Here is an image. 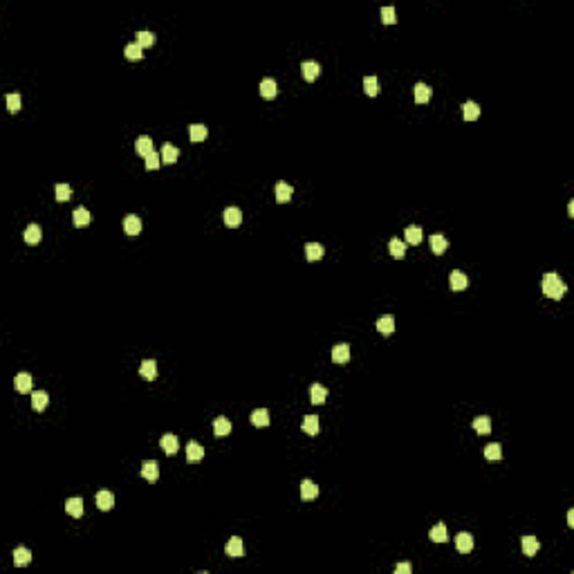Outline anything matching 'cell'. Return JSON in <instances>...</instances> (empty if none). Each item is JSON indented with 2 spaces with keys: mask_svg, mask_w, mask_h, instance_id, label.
Here are the masks:
<instances>
[{
  "mask_svg": "<svg viewBox=\"0 0 574 574\" xmlns=\"http://www.w3.org/2000/svg\"><path fill=\"white\" fill-rule=\"evenodd\" d=\"M565 283L561 280L559 274H554V272H549V274L543 276V294L547 296V299H554V301H559L561 296L565 294Z\"/></svg>",
  "mask_w": 574,
  "mask_h": 574,
  "instance_id": "6da1fadb",
  "label": "cell"
},
{
  "mask_svg": "<svg viewBox=\"0 0 574 574\" xmlns=\"http://www.w3.org/2000/svg\"><path fill=\"white\" fill-rule=\"evenodd\" d=\"M159 447L164 449L166 455H175L178 449H180V442H178V437H175L173 433H166V435H162V440H159Z\"/></svg>",
  "mask_w": 574,
  "mask_h": 574,
  "instance_id": "7a4b0ae2",
  "label": "cell"
},
{
  "mask_svg": "<svg viewBox=\"0 0 574 574\" xmlns=\"http://www.w3.org/2000/svg\"><path fill=\"white\" fill-rule=\"evenodd\" d=\"M242 222V211H240L238 207H227L224 209V224L227 227H238V224Z\"/></svg>",
  "mask_w": 574,
  "mask_h": 574,
  "instance_id": "3957f363",
  "label": "cell"
},
{
  "mask_svg": "<svg viewBox=\"0 0 574 574\" xmlns=\"http://www.w3.org/2000/svg\"><path fill=\"white\" fill-rule=\"evenodd\" d=\"M142 478L148 480V483H155L159 478V467L155 460H146V462L142 464Z\"/></svg>",
  "mask_w": 574,
  "mask_h": 574,
  "instance_id": "277c9868",
  "label": "cell"
},
{
  "mask_svg": "<svg viewBox=\"0 0 574 574\" xmlns=\"http://www.w3.org/2000/svg\"><path fill=\"white\" fill-rule=\"evenodd\" d=\"M455 547H457V552L469 554L473 549V536L471 534H467V532H460L455 536Z\"/></svg>",
  "mask_w": 574,
  "mask_h": 574,
  "instance_id": "5b68a950",
  "label": "cell"
},
{
  "mask_svg": "<svg viewBox=\"0 0 574 574\" xmlns=\"http://www.w3.org/2000/svg\"><path fill=\"white\" fill-rule=\"evenodd\" d=\"M123 231H126L128 236H137L139 231H142V220H139V215H126V218H123Z\"/></svg>",
  "mask_w": 574,
  "mask_h": 574,
  "instance_id": "8992f818",
  "label": "cell"
},
{
  "mask_svg": "<svg viewBox=\"0 0 574 574\" xmlns=\"http://www.w3.org/2000/svg\"><path fill=\"white\" fill-rule=\"evenodd\" d=\"M14 388L18 393H30L31 391V375L30 372H18L14 377Z\"/></svg>",
  "mask_w": 574,
  "mask_h": 574,
  "instance_id": "52a82bcc",
  "label": "cell"
},
{
  "mask_svg": "<svg viewBox=\"0 0 574 574\" xmlns=\"http://www.w3.org/2000/svg\"><path fill=\"white\" fill-rule=\"evenodd\" d=\"M224 552H227V556H231V559H240V556H242V539H238V536L229 539V543L224 545Z\"/></svg>",
  "mask_w": 574,
  "mask_h": 574,
  "instance_id": "ba28073f",
  "label": "cell"
},
{
  "mask_svg": "<svg viewBox=\"0 0 574 574\" xmlns=\"http://www.w3.org/2000/svg\"><path fill=\"white\" fill-rule=\"evenodd\" d=\"M332 361H334V363H348V361H350V346L341 343V346L332 348Z\"/></svg>",
  "mask_w": 574,
  "mask_h": 574,
  "instance_id": "9c48e42d",
  "label": "cell"
},
{
  "mask_svg": "<svg viewBox=\"0 0 574 574\" xmlns=\"http://www.w3.org/2000/svg\"><path fill=\"white\" fill-rule=\"evenodd\" d=\"M469 287V278H467V274H462L460 270H455L451 274V290L453 292H462V290H467Z\"/></svg>",
  "mask_w": 574,
  "mask_h": 574,
  "instance_id": "30bf717a",
  "label": "cell"
},
{
  "mask_svg": "<svg viewBox=\"0 0 574 574\" xmlns=\"http://www.w3.org/2000/svg\"><path fill=\"white\" fill-rule=\"evenodd\" d=\"M301 74H303L305 81H314L319 76V63L314 61H303L301 63Z\"/></svg>",
  "mask_w": 574,
  "mask_h": 574,
  "instance_id": "8fae6325",
  "label": "cell"
},
{
  "mask_svg": "<svg viewBox=\"0 0 574 574\" xmlns=\"http://www.w3.org/2000/svg\"><path fill=\"white\" fill-rule=\"evenodd\" d=\"M323 254H325L323 244H319V242H307V244H305V258L310 260V263L323 258Z\"/></svg>",
  "mask_w": 574,
  "mask_h": 574,
  "instance_id": "7c38bea8",
  "label": "cell"
},
{
  "mask_svg": "<svg viewBox=\"0 0 574 574\" xmlns=\"http://www.w3.org/2000/svg\"><path fill=\"white\" fill-rule=\"evenodd\" d=\"M292 193H294L292 184H287V182H278V184H276V200H278L280 204L290 202V200H292Z\"/></svg>",
  "mask_w": 574,
  "mask_h": 574,
  "instance_id": "4fadbf2b",
  "label": "cell"
},
{
  "mask_svg": "<svg viewBox=\"0 0 574 574\" xmlns=\"http://www.w3.org/2000/svg\"><path fill=\"white\" fill-rule=\"evenodd\" d=\"M97 507L101 509V512H108V509L115 507V496H112V491H99L97 493Z\"/></svg>",
  "mask_w": 574,
  "mask_h": 574,
  "instance_id": "5bb4252c",
  "label": "cell"
},
{
  "mask_svg": "<svg viewBox=\"0 0 574 574\" xmlns=\"http://www.w3.org/2000/svg\"><path fill=\"white\" fill-rule=\"evenodd\" d=\"M139 375H142L146 381H152L155 377H157V363H155L152 359H146L142 366H139Z\"/></svg>",
  "mask_w": 574,
  "mask_h": 574,
  "instance_id": "9a60e30c",
  "label": "cell"
},
{
  "mask_svg": "<svg viewBox=\"0 0 574 574\" xmlns=\"http://www.w3.org/2000/svg\"><path fill=\"white\" fill-rule=\"evenodd\" d=\"M202 457H204L202 444H198V442H188L186 444V460L188 462H200Z\"/></svg>",
  "mask_w": 574,
  "mask_h": 574,
  "instance_id": "2e32d148",
  "label": "cell"
},
{
  "mask_svg": "<svg viewBox=\"0 0 574 574\" xmlns=\"http://www.w3.org/2000/svg\"><path fill=\"white\" fill-rule=\"evenodd\" d=\"M520 547H523L525 556H534V554L541 549V543H539L536 536H525V539L520 541Z\"/></svg>",
  "mask_w": 574,
  "mask_h": 574,
  "instance_id": "e0dca14e",
  "label": "cell"
},
{
  "mask_svg": "<svg viewBox=\"0 0 574 574\" xmlns=\"http://www.w3.org/2000/svg\"><path fill=\"white\" fill-rule=\"evenodd\" d=\"M375 325L381 334H393V332H395V319H393L391 314H384L381 319H377Z\"/></svg>",
  "mask_w": 574,
  "mask_h": 574,
  "instance_id": "ac0fdd59",
  "label": "cell"
},
{
  "mask_svg": "<svg viewBox=\"0 0 574 574\" xmlns=\"http://www.w3.org/2000/svg\"><path fill=\"white\" fill-rule=\"evenodd\" d=\"M135 151H137V155H142V157L151 155V152H152V139L148 137V135H142V137H137V142H135Z\"/></svg>",
  "mask_w": 574,
  "mask_h": 574,
  "instance_id": "d6986e66",
  "label": "cell"
},
{
  "mask_svg": "<svg viewBox=\"0 0 574 574\" xmlns=\"http://www.w3.org/2000/svg\"><path fill=\"white\" fill-rule=\"evenodd\" d=\"M47 401H50V395H47L45 391H36L34 395H31V408H34L36 413H41V411H45Z\"/></svg>",
  "mask_w": 574,
  "mask_h": 574,
  "instance_id": "ffe728a7",
  "label": "cell"
},
{
  "mask_svg": "<svg viewBox=\"0 0 574 574\" xmlns=\"http://www.w3.org/2000/svg\"><path fill=\"white\" fill-rule=\"evenodd\" d=\"M413 94H415V101L417 103H426L428 99H431L433 90L426 86V83H415V88H413Z\"/></svg>",
  "mask_w": 574,
  "mask_h": 574,
  "instance_id": "44dd1931",
  "label": "cell"
},
{
  "mask_svg": "<svg viewBox=\"0 0 574 574\" xmlns=\"http://www.w3.org/2000/svg\"><path fill=\"white\" fill-rule=\"evenodd\" d=\"M310 399L314 406H319V404H323L325 399H328V388L321 386V384H314V386L310 388Z\"/></svg>",
  "mask_w": 574,
  "mask_h": 574,
  "instance_id": "7402d4cb",
  "label": "cell"
},
{
  "mask_svg": "<svg viewBox=\"0 0 574 574\" xmlns=\"http://www.w3.org/2000/svg\"><path fill=\"white\" fill-rule=\"evenodd\" d=\"M447 247H449V240L444 238L442 234H435V236H431V251H433V254L442 256L444 251H447Z\"/></svg>",
  "mask_w": 574,
  "mask_h": 574,
  "instance_id": "603a6c76",
  "label": "cell"
},
{
  "mask_svg": "<svg viewBox=\"0 0 574 574\" xmlns=\"http://www.w3.org/2000/svg\"><path fill=\"white\" fill-rule=\"evenodd\" d=\"M319 496V487H316L312 480H303L301 483V498L303 500H312Z\"/></svg>",
  "mask_w": 574,
  "mask_h": 574,
  "instance_id": "cb8c5ba5",
  "label": "cell"
},
{
  "mask_svg": "<svg viewBox=\"0 0 574 574\" xmlns=\"http://www.w3.org/2000/svg\"><path fill=\"white\" fill-rule=\"evenodd\" d=\"M65 512L70 514V516H74V518H81L83 516V500L76 496V498H70L65 503Z\"/></svg>",
  "mask_w": 574,
  "mask_h": 574,
  "instance_id": "d4e9b609",
  "label": "cell"
},
{
  "mask_svg": "<svg viewBox=\"0 0 574 574\" xmlns=\"http://www.w3.org/2000/svg\"><path fill=\"white\" fill-rule=\"evenodd\" d=\"M276 92H278V86H276L274 79H263V81H260V94H263L265 99H274Z\"/></svg>",
  "mask_w": 574,
  "mask_h": 574,
  "instance_id": "484cf974",
  "label": "cell"
},
{
  "mask_svg": "<svg viewBox=\"0 0 574 574\" xmlns=\"http://www.w3.org/2000/svg\"><path fill=\"white\" fill-rule=\"evenodd\" d=\"M301 428H303L307 435H316V433H319V417L316 415H305L303 422H301Z\"/></svg>",
  "mask_w": 574,
  "mask_h": 574,
  "instance_id": "4316f807",
  "label": "cell"
},
{
  "mask_svg": "<svg viewBox=\"0 0 574 574\" xmlns=\"http://www.w3.org/2000/svg\"><path fill=\"white\" fill-rule=\"evenodd\" d=\"M270 411L267 408H258V411L251 413V424L254 426H270Z\"/></svg>",
  "mask_w": 574,
  "mask_h": 574,
  "instance_id": "83f0119b",
  "label": "cell"
},
{
  "mask_svg": "<svg viewBox=\"0 0 574 574\" xmlns=\"http://www.w3.org/2000/svg\"><path fill=\"white\" fill-rule=\"evenodd\" d=\"M213 433L218 437H224L231 433V422H229L227 417H215L213 420Z\"/></svg>",
  "mask_w": 574,
  "mask_h": 574,
  "instance_id": "f1b7e54d",
  "label": "cell"
},
{
  "mask_svg": "<svg viewBox=\"0 0 574 574\" xmlns=\"http://www.w3.org/2000/svg\"><path fill=\"white\" fill-rule=\"evenodd\" d=\"M363 90H366L368 97H377L381 90L379 79H377V76H366V79H363Z\"/></svg>",
  "mask_w": 574,
  "mask_h": 574,
  "instance_id": "f546056e",
  "label": "cell"
},
{
  "mask_svg": "<svg viewBox=\"0 0 574 574\" xmlns=\"http://www.w3.org/2000/svg\"><path fill=\"white\" fill-rule=\"evenodd\" d=\"M428 536H431L433 543H444V541H449V534H447V525L444 523H437L435 527L428 532Z\"/></svg>",
  "mask_w": 574,
  "mask_h": 574,
  "instance_id": "4dcf8cb0",
  "label": "cell"
},
{
  "mask_svg": "<svg viewBox=\"0 0 574 574\" xmlns=\"http://www.w3.org/2000/svg\"><path fill=\"white\" fill-rule=\"evenodd\" d=\"M462 115L467 121H476L478 117H480V106H478L476 101H467L462 103Z\"/></svg>",
  "mask_w": 574,
  "mask_h": 574,
  "instance_id": "1f68e13d",
  "label": "cell"
},
{
  "mask_svg": "<svg viewBox=\"0 0 574 574\" xmlns=\"http://www.w3.org/2000/svg\"><path fill=\"white\" fill-rule=\"evenodd\" d=\"M178 157H180L178 148H175L173 144H164L162 146V162L164 164H173V162H178Z\"/></svg>",
  "mask_w": 574,
  "mask_h": 574,
  "instance_id": "d6a6232c",
  "label": "cell"
},
{
  "mask_svg": "<svg viewBox=\"0 0 574 574\" xmlns=\"http://www.w3.org/2000/svg\"><path fill=\"white\" fill-rule=\"evenodd\" d=\"M43 238V231L38 224H30V227L25 229V242L27 244H36V242H41Z\"/></svg>",
  "mask_w": 574,
  "mask_h": 574,
  "instance_id": "836d02e7",
  "label": "cell"
},
{
  "mask_svg": "<svg viewBox=\"0 0 574 574\" xmlns=\"http://www.w3.org/2000/svg\"><path fill=\"white\" fill-rule=\"evenodd\" d=\"M404 236H406V242L408 244H420V242H422V227L411 224V227H406Z\"/></svg>",
  "mask_w": 574,
  "mask_h": 574,
  "instance_id": "e575fe53",
  "label": "cell"
},
{
  "mask_svg": "<svg viewBox=\"0 0 574 574\" xmlns=\"http://www.w3.org/2000/svg\"><path fill=\"white\" fill-rule=\"evenodd\" d=\"M188 135H191V142H204L207 139V135H209V130H207V126H202V123H193V126L188 128Z\"/></svg>",
  "mask_w": 574,
  "mask_h": 574,
  "instance_id": "d590c367",
  "label": "cell"
},
{
  "mask_svg": "<svg viewBox=\"0 0 574 574\" xmlns=\"http://www.w3.org/2000/svg\"><path fill=\"white\" fill-rule=\"evenodd\" d=\"M92 222V213L88 211L86 207H79L74 211V224L76 227H86V224H90Z\"/></svg>",
  "mask_w": 574,
  "mask_h": 574,
  "instance_id": "8d00e7d4",
  "label": "cell"
},
{
  "mask_svg": "<svg viewBox=\"0 0 574 574\" xmlns=\"http://www.w3.org/2000/svg\"><path fill=\"white\" fill-rule=\"evenodd\" d=\"M388 251H391L393 258H404V254H406V244L401 242L399 238H393L391 242H388Z\"/></svg>",
  "mask_w": 574,
  "mask_h": 574,
  "instance_id": "74e56055",
  "label": "cell"
},
{
  "mask_svg": "<svg viewBox=\"0 0 574 574\" xmlns=\"http://www.w3.org/2000/svg\"><path fill=\"white\" fill-rule=\"evenodd\" d=\"M473 428H476V433H480V435H487V433H491V420H489L487 415L476 417V420H473Z\"/></svg>",
  "mask_w": 574,
  "mask_h": 574,
  "instance_id": "f35d334b",
  "label": "cell"
},
{
  "mask_svg": "<svg viewBox=\"0 0 574 574\" xmlns=\"http://www.w3.org/2000/svg\"><path fill=\"white\" fill-rule=\"evenodd\" d=\"M123 54H126L128 61H139L144 56V50L137 45V43H128L126 47H123Z\"/></svg>",
  "mask_w": 574,
  "mask_h": 574,
  "instance_id": "ab89813d",
  "label": "cell"
},
{
  "mask_svg": "<svg viewBox=\"0 0 574 574\" xmlns=\"http://www.w3.org/2000/svg\"><path fill=\"white\" fill-rule=\"evenodd\" d=\"M31 561V552L27 547H16L14 549V563L16 565H27Z\"/></svg>",
  "mask_w": 574,
  "mask_h": 574,
  "instance_id": "60d3db41",
  "label": "cell"
},
{
  "mask_svg": "<svg viewBox=\"0 0 574 574\" xmlns=\"http://www.w3.org/2000/svg\"><path fill=\"white\" fill-rule=\"evenodd\" d=\"M135 36H137V45L142 47V50L144 47H151L152 43H155V34H152V31H144L142 30V31H137Z\"/></svg>",
  "mask_w": 574,
  "mask_h": 574,
  "instance_id": "b9f144b4",
  "label": "cell"
},
{
  "mask_svg": "<svg viewBox=\"0 0 574 574\" xmlns=\"http://www.w3.org/2000/svg\"><path fill=\"white\" fill-rule=\"evenodd\" d=\"M56 200L59 202H67V200L72 198V186L70 184H56Z\"/></svg>",
  "mask_w": 574,
  "mask_h": 574,
  "instance_id": "7bdbcfd3",
  "label": "cell"
},
{
  "mask_svg": "<svg viewBox=\"0 0 574 574\" xmlns=\"http://www.w3.org/2000/svg\"><path fill=\"white\" fill-rule=\"evenodd\" d=\"M23 106V99L18 92H11V94H7V108H9V112H18Z\"/></svg>",
  "mask_w": 574,
  "mask_h": 574,
  "instance_id": "ee69618b",
  "label": "cell"
},
{
  "mask_svg": "<svg viewBox=\"0 0 574 574\" xmlns=\"http://www.w3.org/2000/svg\"><path fill=\"white\" fill-rule=\"evenodd\" d=\"M484 457L487 460H500L503 457V449H500V444H489V447H484Z\"/></svg>",
  "mask_w": 574,
  "mask_h": 574,
  "instance_id": "f6af8a7d",
  "label": "cell"
},
{
  "mask_svg": "<svg viewBox=\"0 0 574 574\" xmlns=\"http://www.w3.org/2000/svg\"><path fill=\"white\" fill-rule=\"evenodd\" d=\"M144 162H146V168H148V171H155V168H159V164H162V155L152 151L151 155H146V157H144Z\"/></svg>",
  "mask_w": 574,
  "mask_h": 574,
  "instance_id": "bcb514c9",
  "label": "cell"
},
{
  "mask_svg": "<svg viewBox=\"0 0 574 574\" xmlns=\"http://www.w3.org/2000/svg\"><path fill=\"white\" fill-rule=\"evenodd\" d=\"M381 21L386 23V25H393V23H397V11H395V7H384V9H381Z\"/></svg>",
  "mask_w": 574,
  "mask_h": 574,
  "instance_id": "7dc6e473",
  "label": "cell"
},
{
  "mask_svg": "<svg viewBox=\"0 0 574 574\" xmlns=\"http://www.w3.org/2000/svg\"><path fill=\"white\" fill-rule=\"evenodd\" d=\"M408 572H411V565H408V563L395 565V574H408Z\"/></svg>",
  "mask_w": 574,
  "mask_h": 574,
  "instance_id": "c3c4849f",
  "label": "cell"
},
{
  "mask_svg": "<svg viewBox=\"0 0 574 574\" xmlns=\"http://www.w3.org/2000/svg\"><path fill=\"white\" fill-rule=\"evenodd\" d=\"M568 525H570V527H574V512H572V509L568 512Z\"/></svg>",
  "mask_w": 574,
  "mask_h": 574,
  "instance_id": "681fc988",
  "label": "cell"
},
{
  "mask_svg": "<svg viewBox=\"0 0 574 574\" xmlns=\"http://www.w3.org/2000/svg\"><path fill=\"white\" fill-rule=\"evenodd\" d=\"M568 213L574 218V202H570V204H568Z\"/></svg>",
  "mask_w": 574,
  "mask_h": 574,
  "instance_id": "f907efd6",
  "label": "cell"
}]
</instances>
